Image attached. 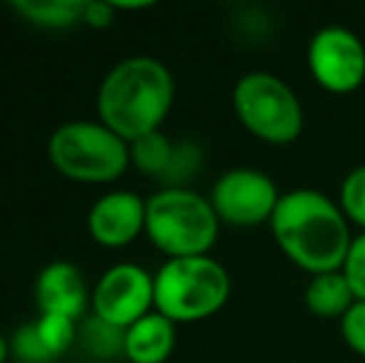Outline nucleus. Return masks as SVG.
I'll return each mask as SVG.
<instances>
[{"mask_svg":"<svg viewBox=\"0 0 365 363\" xmlns=\"http://www.w3.org/2000/svg\"><path fill=\"white\" fill-rule=\"evenodd\" d=\"M269 227L281 252L311 276L343 269L353 242L341 204L311 187L281 194Z\"/></svg>","mask_w":365,"mask_h":363,"instance_id":"obj_1","label":"nucleus"},{"mask_svg":"<svg viewBox=\"0 0 365 363\" xmlns=\"http://www.w3.org/2000/svg\"><path fill=\"white\" fill-rule=\"evenodd\" d=\"M174 78L157 58L135 55L117 63L97 92L100 122L127 142L157 132L174 105Z\"/></svg>","mask_w":365,"mask_h":363,"instance_id":"obj_2","label":"nucleus"},{"mask_svg":"<svg viewBox=\"0 0 365 363\" xmlns=\"http://www.w3.org/2000/svg\"><path fill=\"white\" fill-rule=\"evenodd\" d=\"M212 202L189 187H162L147 199V239L169 259L204 257L219 237Z\"/></svg>","mask_w":365,"mask_h":363,"instance_id":"obj_3","label":"nucleus"},{"mask_svg":"<svg viewBox=\"0 0 365 363\" xmlns=\"http://www.w3.org/2000/svg\"><path fill=\"white\" fill-rule=\"evenodd\" d=\"M231 279L214 257L167 259L154 274V311L174 324H194L224 309Z\"/></svg>","mask_w":365,"mask_h":363,"instance_id":"obj_4","label":"nucleus"},{"mask_svg":"<svg viewBox=\"0 0 365 363\" xmlns=\"http://www.w3.org/2000/svg\"><path fill=\"white\" fill-rule=\"evenodd\" d=\"M48 160L63 177L82 184H107L130 167V142L100 120H75L50 135Z\"/></svg>","mask_w":365,"mask_h":363,"instance_id":"obj_5","label":"nucleus"},{"mask_svg":"<svg viewBox=\"0 0 365 363\" xmlns=\"http://www.w3.org/2000/svg\"><path fill=\"white\" fill-rule=\"evenodd\" d=\"M234 112L246 132L269 145H291L303 132V105L286 80L254 70L236 80Z\"/></svg>","mask_w":365,"mask_h":363,"instance_id":"obj_6","label":"nucleus"},{"mask_svg":"<svg viewBox=\"0 0 365 363\" xmlns=\"http://www.w3.org/2000/svg\"><path fill=\"white\" fill-rule=\"evenodd\" d=\"M279 199L281 192L276 182L254 167H234L224 172L209 194L219 222L241 229L269 224Z\"/></svg>","mask_w":365,"mask_h":363,"instance_id":"obj_7","label":"nucleus"},{"mask_svg":"<svg viewBox=\"0 0 365 363\" xmlns=\"http://www.w3.org/2000/svg\"><path fill=\"white\" fill-rule=\"evenodd\" d=\"M306 60L318 88L333 95H348L365 83V45L343 25L316 30L308 40Z\"/></svg>","mask_w":365,"mask_h":363,"instance_id":"obj_8","label":"nucleus"},{"mask_svg":"<svg viewBox=\"0 0 365 363\" xmlns=\"http://www.w3.org/2000/svg\"><path fill=\"white\" fill-rule=\"evenodd\" d=\"M92 316L130 329L154 311V276L140 264H115L97 279L92 291Z\"/></svg>","mask_w":365,"mask_h":363,"instance_id":"obj_9","label":"nucleus"},{"mask_svg":"<svg viewBox=\"0 0 365 363\" xmlns=\"http://www.w3.org/2000/svg\"><path fill=\"white\" fill-rule=\"evenodd\" d=\"M147 199L130 189H115L97 199L87 214V232L100 247L122 249L130 247L140 234H145Z\"/></svg>","mask_w":365,"mask_h":363,"instance_id":"obj_10","label":"nucleus"},{"mask_svg":"<svg viewBox=\"0 0 365 363\" xmlns=\"http://www.w3.org/2000/svg\"><path fill=\"white\" fill-rule=\"evenodd\" d=\"M35 301L40 314H58L80 319L92 301L85 276L70 262H53L35 279Z\"/></svg>","mask_w":365,"mask_h":363,"instance_id":"obj_11","label":"nucleus"},{"mask_svg":"<svg viewBox=\"0 0 365 363\" xmlns=\"http://www.w3.org/2000/svg\"><path fill=\"white\" fill-rule=\"evenodd\" d=\"M177 344V324L159 311L125 329V359L130 363H164Z\"/></svg>","mask_w":365,"mask_h":363,"instance_id":"obj_12","label":"nucleus"},{"mask_svg":"<svg viewBox=\"0 0 365 363\" xmlns=\"http://www.w3.org/2000/svg\"><path fill=\"white\" fill-rule=\"evenodd\" d=\"M303 299H306L308 311L321 319H343V314L358 301L341 269L311 276Z\"/></svg>","mask_w":365,"mask_h":363,"instance_id":"obj_13","label":"nucleus"},{"mask_svg":"<svg viewBox=\"0 0 365 363\" xmlns=\"http://www.w3.org/2000/svg\"><path fill=\"white\" fill-rule=\"evenodd\" d=\"M10 8L18 15H23V20L38 25V28L65 30L82 23V8H85V3H80V0H43V3L18 0V3H10Z\"/></svg>","mask_w":365,"mask_h":363,"instance_id":"obj_14","label":"nucleus"},{"mask_svg":"<svg viewBox=\"0 0 365 363\" xmlns=\"http://www.w3.org/2000/svg\"><path fill=\"white\" fill-rule=\"evenodd\" d=\"M77 341L95 361H120L125 356V329L90 316L77 331Z\"/></svg>","mask_w":365,"mask_h":363,"instance_id":"obj_15","label":"nucleus"},{"mask_svg":"<svg viewBox=\"0 0 365 363\" xmlns=\"http://www.w3.org/2000/svg\"><path fill=\"white\" fill-rule=\"evenodd\" d=\"M174 155V142L162 130L149 132L140 140L130 142V165H135L142 175L162 180Z\"/></svg>","mask_w":365,"mask_h":363,"instance_id":"obj_16","label":"nucleus"},{"mask_svg":"<svg viewBox=\"0 0 365 363\" xmlns=\"http://www.w3.org/2000/svg\"><path fill=\"white\" fill-rule=\"evenodd\" d=\"M33 324H35V331H38L40 344L45 346V351H48L53 361L58 359V356L68 354V351L73 349V344L77 341L75 319H68V316L40 314Z\"/></svg>","mask_w":365,"mask_h":363,"instance_id":"obj_17","label":"nucleus"},{"mask_svg":"<svg viewBox=\"0 0 365 363\" xmlns=\"http://www.w3.org/2000/svg\"><path fill=\"white\" fill-rule=\"evenodd\" d=\"M338 204H341L348 222L358 224L365 232V165L353 167L346 175V180L341 182Z\"/></svg>","mask_w":365,"mask_h":363,"instance_id":"obj_18","label":"nucleus"},{"mask_svg":"<svg viewBox=\"0 0 365 363\" xmlns=\"http://www.w3.org/2000/svg\"><path fill=\"white\" fill-rule=\"evenodd\" d=\"M199 167H202V150L194 142H179L174 145L172 162L162 177L164 187H184L189 177L197 175Z\"/></svg>","mask_w":365,"mask_h":363,"instance_id":"obj_19","label":"nucleus"},{"mask_svg":"<svg viewBox=\"0 0 365 363\" xmlns=\"http://www.w3.org/2000/svg\"><path fill=\"white\" fill-rule=\"evenodd\" d=\"M10 351L20 363H53L45 346L40 344L35 324H25L15 331L13 339H10Z\"/></svg>","mask_w":365,"mask_h":363,"instance_id":"obj_20","label":"nucleus"},{"mask_svg":"<svg viewBox=\"0 0 365 363\" xmlns=\"http://www.w3.org/2000/svg\"><path fill=\"white\" fill-rule=\"evenodd\" d=\"M341 272L348 279V284H351L356 299L365 301V232L353 237Z\"/></svg>","mask_w":365,"mask_h":363,"instance_id":"obj_21","label":"nucleus"},{"mask_svg":"<svg viewBox=\"0 0 365 363\" xmlns=\"http://www.w3.org/2000/svg\"><path fill=\"white\" fill-rule=\"evenodd\" d=\"M341 334L346 344L365 359V301H356L341 319Z\"/></svg>","mask_w":365,"mask_h":363,"instance_id":"obj_22","label":"nucleus"},{"mask_svg":"<svg viewBox=\"0 0 365 363\" xmlns=\"http://www.w3.org/2000/svg\"><path fill=\"white\" fill-rule=\"evenodd\" d=\"M115 5L112 3H105V0H90L85 3L82 8V23L90 25L95 30H102V28H110L115 23Z\"/></svg>","mask_w":365,"mask_h":363,"instance_id":"obj_23","label":"nucleus"},{"mask_svg":"<svg viewBox=\"0 0 365 363\" xmlns=\"http://www.w3.org/2000/svg\"><path fill=\"white\" fill-rule=\"evenodd\" d=\"M13 354V351H10V341L5 339L3 334H0V363H5L8 361V356Z\"/></svg>","mask_w":365,"mask_h":363,"instance_id":"obj_24","label":"nucleus"},{"mask_svg":"<svg viewBox=\"0 0 365 363\" xmlns=\"http://www.w3.org/2000/svg\"><path fill=\"white\" fill-rule=\"evenodd\" d=\"M92 363H120V361H92Z\"/></svg>","mask_w":365,"mask_h":363,"instance_id":"obj_25","label":"nucleus"}]
</instances>
